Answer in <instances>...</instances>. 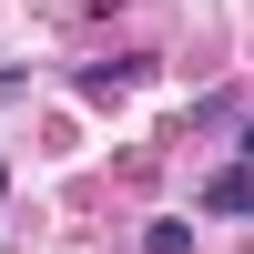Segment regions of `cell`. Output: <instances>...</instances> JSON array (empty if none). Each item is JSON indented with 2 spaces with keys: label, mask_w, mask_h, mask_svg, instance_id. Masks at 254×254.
<instances>
[{
  "label": "cell",
  "mask_w": 254,
  "mask_h": 254,
  "mask_svg": "<svg viewBox=\"0 0 254 254\" xmlns=\"http://www.w3.org/2000/svg\"><path fill=\"white\" fill-rule=\"evenodd\" d=\"M203 214H254V163H224L203 183Z\"/></svg>",
  "instance_id": "obj_1"
},
{
  "label": "cell",
  "mask_w": 254,
  "mask_h": 254,
  "mask_svg": "<svg viewBox=\"0 0 254 254\" xmlns=\"http://www.w3.org/2000/svg\"><path fill=\"white\" fill-rule=\"evenodd\" d=\"M142 254H193V224H173V214H163L153 234H142Z\"/></svg>",
  "instance_id": "obj_2"
},
{
  "label": "cell",
  "mask_w": 254,
  "mask_h": 254,
  "mask_svg": "<svg viewBox=\"0 0 254 254\" xmlns=\"http://www.w3.org/2000/svg\"><path fill=\"white\" fill-rule=\"evenodd\" d=\"M0 203H10V163H0Z\"/></svg>",
  "instance_id": "obj_3"
},
{
  "label": "cell",
  "mask_w": 254,
  "mask_h": 254,
  "mask_svg": "<svg viewBox=\"0 0 254 254\" xmlns=\"http://www.w3.org/2000/svg\"><path fill=\"white\" fill-rule=\"evenodd\" d=\"M244 163H254V122H244Z\"/></svg>",
  "instance_id": "obj_4"
}]
</instances>
